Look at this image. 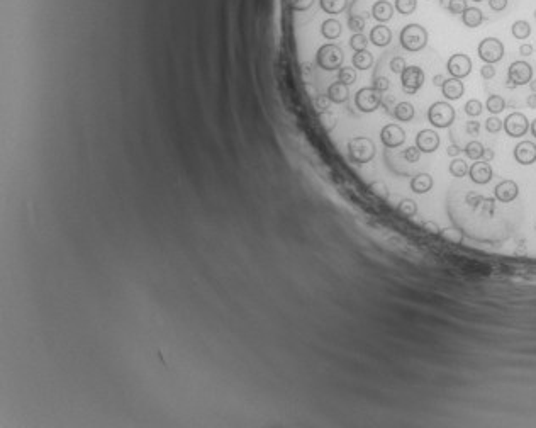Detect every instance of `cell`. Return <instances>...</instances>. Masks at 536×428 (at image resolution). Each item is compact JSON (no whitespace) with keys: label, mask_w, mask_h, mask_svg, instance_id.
I'll use <instances>...</instances> for the list:
<instances>
[{"label":"cell","mask_w":536,"mask_h":428,"mask_svg":"<svg viewBox=\"0 0 536 428\" xmlns=\"http://www.w3.org/2000/svg\"><path fill=\"white\" fill-rule=\"evenodd\" d=\"M399 39L406 51L417 53L428 44V31L421 24H407L402 28Z\"/></svg>","instance_id":"cell-1"},{"label":"cell","mask_w":536,"mask_h":428,"mask_svg":"<svg viewBox=\"0 0 536 428\" xmlns=\"http://www.w3.org/2000/svg\"><path fill=\"white\" fill-rule=\"evenodd\" d=\"M348 155L355 163H368L375 156V143L367 136H355L348 141Z\"/></svg>","instance_id":"cell-2"},{"label":"cell","mask_w":536,"mask_h":428,"mask_svg":"<svg viewBox=\"0 0 536 428\" xmlns=\"http://www.w3.org/2000/svg\"><path fill=\"white\" fill-rule=\"evenodd\" d=\"M343 61H344L343 50L338 44H333V43L322 44L316 53V63L319 65V68H322V70L326 72L339 70V68L343 66Z\"/></svg>","instance_id":"cell-3"},{"label":"cell","mask_w":536,"mask_h":428,"mask_svg":"<svg viewBox=\"0 0 536 428\" xmlns=\"http://www.w3.org/2000/svg\"><path fill=\"white\" fill-rule=\"evenodd\" d=\"M428 121L434 128L447 129L455 121V109L445 100H438V102L431 104V107L428 109Z\"/></svg>","instance_id":"cell-4"},{"label":"cell","mask_w":536,"mask_h":428,"mask_svg":"<svg viewBox=\"0 0 536 428\" xmlns=\"http://www.w3.org/2000/svg\"><path fill=\"white\" fill-rule=\"evenodd\" d=\"M382 94L380 91H377L375 87H363L360 88L355 95V105L362 110V112H374L380 107L382 104Z\"/></svg>","instance_id":"cell-5"},{"label":"cell","mask_w":536,"mask_h":428,"mask_svg":"<svg viewBox=\"0 0 536 428\" xmlns=\"http://www.w3.org/2000/svg\"><path fill=\"white\" fill-rule=\"evenodd\" d=\"M477 53H479V58L484 63H494L501 61L504 56V44L502 41H499L497 38H485L480 41L479 48H477Z\"/></svg>","instance_id":"cell-6"},{"label":"cell","mask_w":536,"mask_h":428,"mask_svg":"<svg viewBox=\"0 0 536 428\" xmlns=\"http://www.w3.org/2000/svg\"><path fill=\"white\" fill-rule=\"evenodd\" d=\"M424 83V72L416 65L406 66V70L401 73V85L402 92L407 95H414Z\"/></svg>","instance_id":"cell-7"},{"label":"cell","mask_w":536,"mask_h":428,"mask_svg":"<svg viewBox=\"0 0 536 428\" xmlns=\"http://www.w3.org/2000/svg\"><path fill=\"white\" fill-rule=\"evenodd\" d=\"M507 80H511L514 85H526V83H529L533 80V68L529 63L523 61V60H518V61H512L511 65H509V70H507Z\"/></svg>","instance_id":"cell-8"},{"label":"cell","mask_w":536,"mask_h":428,"mask_svg":"<svg viewBox=\"0 0 536 428\" xmlns=\"http://www.w3.org/2000/svg\"><path fill=\"white\" fill-rule=\"evenodd\" d=\"M529 121L523 112H512L504 119V131L511 138H521L528 133Z\"/></svg>","instance_id":"cell-9"},{"label":"cell","mask_w":536,"mask_h":428,"mask_svg":"<svg viewBox=\"0 0 536 428\" xmlns=\"http://www.w3.org/2000/svg\"><path fill=\"white\" fill-rule=\"evenodd\" d=\"M447 70L452 77L455 78H465L470 75L472 72V60L463 53H456V55L450 56L447 63Z\"/></svg>","instance_id":"cell-10"},{"label":"cell","mask_w":536,"mask_h":428,"mask_svg":"<svg viewBox=\"0 0 536 428\" xmlns=\"http://www.w3.org/2000/svg\"><path fill=\"white\" fill-rule=\"evenodd\" d=\"M380 141L387 148H399L406 141V131L399 124H387L380 131Z\"/></svg>","instance_id":"cell-11"},{"label":"cell","mask_w":536,"mask_h":428,"mask_svg":"<svg viewBox=\"0 0 536 428\" xmlns=\"http://www.w3.org/2000/svg\"><path fill=\"white\" fill-rule=\"evenodd\" d=\"M469 175L472 178L474 184H479V186H484V184H489L492 181V167L489 162L485 160H475V163H472Z\"/></svg>","instance_id":"cell-12"},{"label":"cell","mask_w":536,"mask_h":428,"mask_svg":"<svg viewBox=\"0 0 536 428\" xmlns=\"http://www.w3.org/2000/svg\"><path fill=\"white\" fill-rule=\"evenodd\" d=\"M416 146L421 153H433L439 146V134L434 129H423L416 136Z\"/></svg>","instance_id":"cell-13"},{"label":"cell","mask_w":536,"mask_h":428,"mask_svg":"<svg viewBox=\"0 0 536 428\" xmlns=\"http://www.w3.org/2000/svg\"><path fill=\"white\" fill-rule=\"evenodd\" d=\"M514 158L521 165H531L536 162V145L533 141H521L514 148Z\"/></svg>","instance_id":"cell-14"},{"label":"cell","mask_w":536,"mask_h":428,"mask_svg":"<svg viewBox=\"0 0 536 428\" xmlns=\"http://www.w3.org/2000/svg\"><path fill=\"white\" fill-rule=\"evenodd\" d=\"M519 187L514 181H502L499 182L494 189V195L499 202H512L518 197Z\"/></svg>","instance_id":"cell-15"},{"label":"cell","mask_w":536,"mask_h":428,"mask_svg":"<svg viewBox=\"0 0 536 428\" xmlns=\"http://www.w3.org/2000/svg\"><path fill=\"white\" fill-rule=\"evenodd\" d=\"M441 91H443L445 99H448V100H458V99L461 97V95H463V92H465V85H463V82H461V78L450 77V78H447V80H445Z\"/></svg>","instance_id":"cell-16"},{"label":"cell","mask_w":536,"mask_h":428,"mask_svg":"<svg viewBox=\"0 0 536 428\" xmlns=\"http://www.w3.org/2000/svg\"><path fill=\"white\" fill-rule=\"evenodd\" d=\"M392 41V31L387 28L384 24H379L375 28H371L370 31V43L379 46V48H385L389 46Z\"/></svg>","instance_id":"cell-17"},{"label":"cell","mask_w":536,"mask_h":428,"mask_svg":"<svg viewBox=\"0 0 536 428\" xmlns=\"http://www.w3.org/2000/svg\"><path fill=\"white\" fill-rule=\"evenodd\" d=\"M392 15H394V5H392L390 2H387V0H379V2H375L374 5H371V17H374L375 20H379L380 24L390 20Z\"/></svg>","instance_id":"cell-18"},{"label":"cell","mask_w":536,"mask_h":428,"mask_svg":"<svg viewBox=\"0 0 536 428\" xmlns=\"http://www.w3.org/2000/svg\"><path fill=\"white\" fill-rule=\"evenodd\" d=\"M328 99L331 100L333 104H343L346 102L348 97H349V91H348V85H344V83L341 82H334L330 85V88H328Z\"/></svg>","instance_id":"cell-19"},{"label":"cell","mask_w":536,"mask_h":428,"mask_svg":"<svg viewBox=\"0 0 536 428\" xmlns=\"http://www.w3.org/2000/svg\"><path fill=\"white\" fill-rule=\"evenodd\" d=\"M433 189V177L429 173H417L411 181V190L416 194H426Z\"/></svg>","instance_id":"cell-20"},{"label":"cell","mask_w":536,"mask_h":428,"mask_svg":"<svg viewBox=\"0 0 536 428\" xmlns=\"http://www.w3.org/2000/svg\"><path fill=\"white\" fill-rule=\"evenodd\" d=\"M321 34L330 41L338 39L339 36H341V22L334 17L326 19L324 22L321 24Z\"/></svg>","instance_id":"cell-21"},{"label":"cell","mask_w":536,"mask_h":428,"mask_svg":"<svg viewBox=\"0 0 536 428\" xmlns=\"http://www.w3.org/2000/svg\"><path fill=\"white\" fill-rule=\"evenodd\" d=\"M461 20H463V24L467 26V28H479V26L484 22V14H482L480 9L477 7H467L465 12L461 14Z\"/></svg>","instance_id":"cell-22"},{"label":"cell","mask_w":536,"mask_h":428,"mask_svg":"<svg viewBox=\"0 0 536 428\" xmlns=\"http://www.w3.org/2000/svg\"><path fill=\"white\" fill-rule=\"evenodd\" d=\"M319 5L326 14L338 15L346 10L348 0H319Z\"/></svg>","instance_id":"cell-23"},{"label":"cell","mask_w":536,"mask_h":428,"mask_svg":"<svg viewBox=\"0 0 536 428\" xmlns=\"http://www.w3.org/2000/svg\"><path fill=\"white\" fill-rule=\"evenodd\" d=\"M374 65V55L367 50L362 51H355L353 55V66L357 70H368V68Z\"/></svg>","instance_id":"cell-24"},{"label":"cell","mask_w":536,"mask_h":428,"mask_svg":"<svg viewBox=\"0 0 536 428\" xmlns=\"http://www.w3.org/2000/svg\"><path fill=\"white\" fill-rule=\"evenodd\" d=\"M395 116V119L402 121V123H407V121H412L414 118V105L411 102H399L394 107V112H392Z\"/></svg>","instance_id":"cell-25"},{"label":"cell","mask_w":536,"mask_h":428,"mask_svg":"<svg viewBox=\"0 0 536 428\" xmlns=\"http://www.w3.org/2000/svg\"><path fill=\"white\" fill-rule=\"evenodd\" d=\"M511 33L516 39L524 41V39L529 38V34H531V26H529L528 20H516L511 28Z\"/></svg>","instance_id":"cell-26"},{"label":"cell","mask_w":536,"mask_h":428,"mask_svg":"<svg viewBox=\"0 0 536 428\" xmlns=\"http://www.w3.org/2000/svg\"><path fill=\"white\" fill-rule=\"evenodd\" d=\"M485 107L487 110H489L491 114H501L504 109H506V100H504L501 95H496L492 94L487 97V102H485Z\"/></svg>","instance_id":"cell-27"},{"label":"cell","mask_w":536,"mask_h":428,"mask_svg":"<svg viewBox=\"0 0 536 428\" xmlns=\"http://www.w3.org/2000/svg\"><path fill=\"white\" fill-rule=\"evenodd\" d=\"M463 151H465V155L470 158V160H480V158L484 156L485 148H484V145H482L480 141H470V143H467V146L463 148Z\"/></svg>","instance_id":"cell-28"},{"label":"cell","mask_w":536,"mask_h":428,"mask_svg":"<svg viewBox=\"0 0 536 428\" xmlns=\"http://www.w3.org/2000/svg\"><path fill=\"white\" fill-rule=\"evenodd\" d=\"M469 170H470V167L467 165V162L461 160V158H455V160L450 163V173L456 178L465 177L467 173H469Z\"/></svg>","instance_id":"cell-29"},{"label":"cell","mask_w":536,"mask_h":428,"mask_svg":"<svg viewBox=\"0 0 536 428\" xmlns=\"http://www.w3.org/2000/svg\"><path fill=\"white\" fill-rule=\"evenodd\" d=\"M338 82L344 83V85H352V83L357 82V72L352 66H341L338 70Z\"/></svg>","instance_id":"cell-30"},{"label":"cell","mask_w":536,"mask_h":428,"mask_svg":"<svg viewBox=\"0 0 536 428\" xmlns=\"http://www.w3.org/2000/svg\"><path fill=\"white\" fill-rule=\"evenodd\" d=\"M417 7V0H395L394 9L402 15H411Z\"/></svg>","instance_id":"cell-31"},{"label":"cell","mask_w":536,"mask_h":428,"mask_svg":"<svg viewBox=\"0 0 536 428\" xmlns=\"http://www.w3.org/2000/svg\"><path fill=\"white\" fill-rule=\"evenodd\" d=\"M367 44H368V38L363 33H353V36L349 38V46H352L355 51L367 50Z\"/></svg>","instance_id":"cell-32"},{"label":"cell","mask_w":536,"mask_h":428,"mask_svg":"<svg viewBox=\"0 0 536 428\" xmlns=\"http://www.w3.org/2000/svg\"><path fill=\"white\" fill-rule=\"evenodd\" d=\"M482 110H484V105H482L480 100H477V99H470L469 102L465 104V114L470 116V118H477V116H480Z\"/></svg>","instance_id":"cell-33"},{"label":"cell","mask_w":536,"mask_h":428,"mask_svg":"<svg viewBox=\"0 0 536 428\" xmlns=\"http://www.w3.org/2000/svg\"><path fill=\"white\" fill-rule=\"evenodd\" d=\"M399 211L407 218H412V216L417 214V204L412 199H402L399 204Z\"/></svg>","instance_id":"cell-34"},{"label":"cell","mask_w":536,"mask_h":428,"mask_svg":"<svg viewBox=\"0 0 536 428\" xmlns=\"http://www.w3.org/2000/svg\"><path fill=\"white\" fill-rule=\"evenodd\" d=\"M348 28L353 31V33H362L365 29V17L357 14H352L348 17Z\"/></svg>","instance_id":"cell-35"},{"label":"cell","mask_w":536,"mask_h":428,"mask_svg":"<svg viewBox=\"0 0 536 428\" xmlns=\"http://www.w3.org/2000/svg\"><path fill=\"white\" fill-rule=\"evenodd\" d=\"M443 236L447 238V240L456 243V245H460V243L463 241V231H460L458 228H447V230H443Z\"/></svg>","instance_id":"cell-36"},{"label":"cell","mask_w":536,"mask_h":428,"mask_svg":"<svg viewBox=\"0 0 536 428\" xmlns=\"http://www.w3.org/2000/svg\"><path fill=\"white\" fill-rule=\"evenodd\" d=\"M402 156H404L406 162L417 163L419 158H421V150H419L417 146H409V148H406V150L402 151Z\"/></svg>","instance_id":"cell-37"},{"label":"cell","mask_w":536,"mask_h":428,"mask_svg":"<svg viewBox=\"0 0 536 428\" xmlns=\"http://www.w3.org/2000/svg\"><path fill=\"white\" fill-rule=\"evenodd\" d=\"M502 128H504V121L496 118V116H492V118L485 121V129L489 131V133H499Z\"/></svg>","instance_id":"cell-38"},{"label":"cell","mask_w":536,"mask_h":428,"mask_svg":"<svg viewBox=\"0 0 536 428\" xmlns=\"http://www.w3.org/2000/svg\"><path fill=\"white\" fill-rule=\"evenodd\" d=\"M467 7H469V5H467V0H450L448 2V10L455 15L463 14Z\"/></svg>","instance_id":"cell-39"},{"label":"cell","mask_w":536,"mask_h":428,"mask_svg":"<svg viewBox=\"0 0 536 428\" xmlns=\"http://www.w3.org/2000/svg\"><path fill=\"white\" fill-rule=\"evenodd\" d=\"M370 190L375 195H379V197H384V199L389 197V189H387V186L384 182H371L370 184Z\"/></svg>","instance_id":"cell-40"},{"label":"cell","mask_w":536,"mask_h":428,"mask_svg":"<svg viewBox=\"0 0 536 428\" xmlns=\"http://www.w3.org/2000/svg\"><path fill=\"white\" fill-rule=\"evenodd\" d=\"M406 66H407L406 60L402 56H395V58H392V60H390V70L394 72L395 75H401V73L406 70Z\"/></svg>","instance_id":"cell-41"},{"label":"cell","mask_w":536,"mask_h":428,"mask_svg":"<svg viewBox=\"0 0 536 428\" xmlns=\"http://www.w3.org/2000/svg\"><path fill=\"white\" fill-rule=\"evenodd\" d=\"M319 119H321L322 126H324V128H326L328 131H331V129L334 128V126H336V118H334V116L330 112V110H326V112L319 114Z\"/></svg>","instance_id":"cell-42"},{"label":"cell","mask_w":536,"mask_h":428,"mask_svg":"<svg viewBox=\"0 0 536 428\" xmlns=\"http://www.w3.org/2000/svg\"><path fill=\"white\" fill-rule=\"evenodd\" d=\"M330 102H331V100L328 99V95H319V97H316L314 105H316L317 112H319V114L326 112V110L330 109Z\"/></svg>","instance_id":"cell-43"},{"label":"cell","mask_w":536,"mask_h":428,"mask_svg":"<svg viewBox=\"0 0 536 428\" xmlns=\"http://www.w3.org/2000/svg\"><path fill=\"white\" fill-rule=\"evenodd\" d=\"M312 4H314V0H290L292 9L299 10V12H302V10H307Z\"/></svg>","instance_id":"cell-44"},{"label":"cell","mask_w":536,"mask_h":428,"mask_svg":"<svg viewBox=\"0 0 536 428\" xmlns=\"http://www.w3.org/2000/svg\"><path fill=\"white\" fill-rule=\"evenodd\" d=\"M374 87L377 88V91H380V92L389 91V87H390L389 78H387V77H377L374 80Z\"/></svg>","instance_id":"cell-45"},{"label":"cell","mask_w":536,"mask_h":428,"mask_svg":"<svg viewBox=\"0 0 536 428\" xmlns=\"http://www.w3.org/2000/svg\"><path fill=\"white\" fill-rule=\"evenodd\" d=\"M480 75H482V78H485V80H491V78H494V77H496V68H494V65H491V63H485V65L480 68Z\"/></svg>","instance_id":"cell-46"},{"label":"cell","mask_w":536,"mask_h":428,"mask_svg":"<svg viewBox=\"0 0 536 428\" xmlns=\"http://www.w3.org/2000/svg\"><path fill=\"white\" fill-rule=\"evenodd\" d=\"M480 202H484V199L480 197V195H477L474 192H469L467 194V204H470V208L477 209L480 206Z\"/></svg>","instance_id":"cell-47"},{"label":"cell","mask_w":536,"mask_h":428,"mask_svg":"<svg viewBox=\"0 0 536 428\" xmlns=\"http://www.w3.org/2000/svg\"><path fill=\"white\" fill-rule=\"evenodd\" d=\"M489 7L496 12H501L507 7V0H489Z\"/></svg>","instance_id":"cell-48"},{"label":"cell","mask_w":536,"mask_h":428,"mask_svg":"<svg viewBox=\"0 0 536 428\" xmlns=\"http://www.w3.org/2000/svg\"><path fill=\"white\" fill-rule=\"evenodd\" d=\"M479 129H480V124L477 123V121H469V123L465 124V131L469 134H477L479 133Z\"/></svg>","instance_id":"cell-49"},{"label":"cell","mask_w":536,"mask_h":428,"mask_svg":"<svg viewBox=\"0 0 536 428\" xmlns=\"http://www.w3.org/2000/svg\"><path fill=\"white\" fill-rule=\"evenodd\" d=\"M423 228L426 230V231H429V233H433V235H438L439 231H441V230H439V226H438L436 223H431V221H424V223H423Z\"/></svg>","instance_id":"cell-50"},{"label":"cell","mask_w":536,"mask_h":428,"mask_svg":"<svg viewBox=\"0 0 536 428\" xmlns=\"http://www.w3.org/2000/svg\"><path fill=\"white\" fill-rule=\"evenodd\" d=\"M519 55H521V56H529V55H533V46L528 44V43L521 44V46H519Z\"/></svg>","instance_id":"cell-51"},{"label":"cell","mask_w":536,"mask_h":428,"mask_svg":"<svg viewBox=\"0 0 536 428\" xmlns=\"http://www.w3.org/2000/svg\"><path fill=\"white\" fill-rule=\"evenodd\" d=\"M445 80H447V78H445V75H441V73H438V75L433 77V85H434V87H443Z\"/></svg>","instance_id":"cell-52"},{"label":"cell","mask_w":536,"mask_h":428,"mask_svg":"<svg viewBox=\"0 0 536 428\" xmlns=\"http://www.w3.org/2000/svg\"><path fill=\"white\" fill-rule=\"evenodd\" d=\"M460 151H461V148H460L458 145H450L448 150H447V153H448L450 156H458Z\"/></svg>","instance_id":"cell-53"},{"label":"cell","mask_w":536,"mask_h":428,"mask_svg":"<svg viewBox=\"0 0 536 428\" xmlns=\"http://www.w3.org/2000/svg\"><path fill=\"white\" fill-rule=\"evenodd\" d=\"M526 104H528V107H529V109H536V94L528 95Z\"/></svg>","instance_id":"cell-54"},{"label":"cell","mask_w":536,"mask_h":428,"mask_svg":"<svg viewBox=\"0 0 536 428\" xmlns=\"http://www.w3.org/2000/svg\"><path fill=\"white\" fill-rule=\"evenodd\" d=\"M482 158H484V160H485V162H491V160H492V158H494V151H492V150H489V148H485V151H484V156H482Z\"/></svg>","instance_id":"cell-55"},{"label":"cell","mask_w":536,"mask_h":428,"mask_svg":"<svg viewBox=\"0 0 536 428\" xmlns=\"http://www.w3.org/2000/svg\"><path fill=\"white\" fill-rule=\"evenodd\" d=\"M528 85H529V88H531V92L536 94V80H531V82L528 83Z\"/></svg>","instance_id":"cell-56"},{"label":"cell","mask_w":536,"mask_h":428,"mask_svg":"<svg viewBox=\"0 0 536 428\" xmlns=\"http://www.w3.org/2000/svg\"><path fill=\"white\" fill-rule=\"evenodd\" d=\"M531 133H533V136L536 138V119L531 123Z\"/></svg>","instance_id":"cell-57"},{"label":"cell","mask_w":536,"mask_h":428,"mask_svg":"<svg viewBox=\"0 0 536 428\" xmlns=\"http://www.w3.org/2000/svg\"><path fill=\"white\" fill-rule=\"evenodd\" d=\"M474 2H482V0H474Z\"/></svg>","instance_id":"cell-58"},{"label":"cell","mask_w":536,"mask_h":428,"mask_svg":"<svg viewBox=\"0 0 536 428\" xmlns=\"http://www.w3.org/2000/svg\"><path fill=\"white\" fill-rule=\"evenodd\" d=\"M534 19H536V9H534Z\"/></svg>","instance_id":"cell-59"},{"label":"cell","mask_w":536,"mask_h":428,"mask_svg":"<svg viewBox=\"0 0 536 428\" xmlns=\"http://www.w3.org/2000/svg\"><path fill=\"white\" fill-rule=\"evenodd\" d=\"M534 231H536V224H534Z\"/></svg>","instance_id":"cell-60"}]
</instances>
